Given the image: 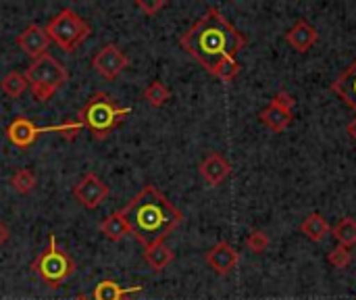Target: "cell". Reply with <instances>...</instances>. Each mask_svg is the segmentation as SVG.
Masks as SVG:
<instances>
[{
	"instance_id": "cell-5",
	"label": "cell",
	"mask_w": 356,
	"mask_h": 300,
	"mask_svg": "<svg viewBox=\"0 0 356 300\" xmlns=\"http://www.w3.org/2000/svg\"><path fill=\"white\" fill-rule=\"evenodd\" d=\"M31 271L48 286V288H60L67 278L75 274V261L58 248L56 236L48 234V246L40 253V257L29 265Z\"/></svg>"
},
{
	"instance_id": "cell-30",
	"label": "cell",
	"mask_w": 356,
	"mask_h": 300,
	"mask_svg": "<svg viewBox=\"0 0 356 300\" xmlns=\"http://www.w3.org/2000/svg\"><path fill=\"white\" fill-rule=\"evenodd\" d=\"M348 136H350V138L356 142V119L348 123Z\"/></svg>"
},
{
	"instance_id": "cell-3",
	"label": "cell",
	"mask_w": 356,
	"mask_h": 300,
	"mask_svg": "<svg viewBox=\"0 0 356 300\" xmlns=\"http://www.w3.org/2000/svg\"><path fill=\"white\" fill-rule=\"evenodd\" d=\"M129 113L131 109L119 106L111 94L96 92L79 109L77 121L81 123V127H88L96 140H106L113 134V129H117V125H121V121Z\"/></svg>"
},
{
	"instance_id": "cell-13",
	"label": "cell",
	"mask_w": 356,
	"mask_h": 300,
	"mask_svg": "<svg viewBox=\"0 0 356 300\" xmlns=\"http://www.w3.org/2000/svg\"><path fill=\"white\" fill-rule=\"evenodd\" d=\"M317 38H319V33H317L315 25H311V23L305 21V19L296 21L294 27L286 33L288 44H290L294 50H298V52H307L311 46H315Z\"/></svg>"
},
{
	"instance_id": "cell-24",
	"label": "cell",
	"mask_w": 356,
	"mask_h": 300,
	"mask_svg": "<svg viewBox=\"0 0 356 300\" xmlns=\"http://www.w3.org/2000/svg\"><path fill=\"white\" fill-rule=\"evenodd\" d=\"M246 248L254 255H261L269 248V236L265 232H259V230H252L248 236H246Z\"/></svg>"
},
{
	"instance_id": "cell-4",
	"label": "cell",
	"mask_w": 356,
	"mask_h": 300,
	"mask_svg": "<svg viewBox=\"0 0 356 300\" xmlns=\"http://www.w3.org/2000/svg\"><path fill=\"white\" fill-rule=\"evenodd\" d=\"M23 75L29 84L33 98L40 102H48L69 79L67 67L52 54H44L31 61V65L25 69Z\"/></svg>"
},
{
	"instance_id": "cell-22",
	"label": "cell",
	"mask_w": 356,
	"mask_h": 300,
	"mask_svg": "<svg viewBox=\"0 0 356 300\" xmlns=\"http://www.w3.org/2000/svg\"><path fill=\"white\" fill-rule=\"evenodd\" d=\"M144 100L150 104V106H154V109H159V106H163L169 98H171V90L163 84V81H159V79H154L146 90H144Z\"/></svg>"
},
{
	"instance_id": "cell-10",
	"label": "cell",
	"mask_w": 356,
	"mask_h": 300,
	"mask_svg": "<svg viewBox=\"0 0 356 300\" xmlns=\"http://www.w3.org/2000/svg\"><path fill=\"white\" fill-rule=\"evenodd\" d=\"M17 46H19L31 61H35V58L48 54L50 38H48V33H46L44 27L31 23V25H27V27L17 35Z\"/></svg>"
},
{
	"instance_id": "cell-25",
	"label": "cell",
	"mask_w": 356,
	"mask_h": 300,
	"mask_svg": "<svg viewBox=\"0 0 356 300\" xmlns=\"http://www.w3.org/2000/svg\"><path fill=\"white\" fill-rule=\"evenodd\" d=\"M327 261H330L336 269H346V267L350 265V261H353L350 248H346V246H340V244H338L336 248H332V251H330Z\"/></svg>"
},
{
	"instance_id": "cell-29",
	"label": "cell",
	"mask_w": 356,
	"mask_h": 300,
	"mask_svg": "<svg viewBox=\"0 0 356 300\" xmlns=\"http://www.w3.org/2000/svg\"><path fill=\"white\" fill-rule=\"evenodd\" d=\"M8 236H10V232H8V228L0 221V246H4L6 244V240H8Z\"/></svg>"
},
{
	"instance_id": "cell-1",
	"label": "cell",
	"mask_w": 356,
	"mask_h": 300,
	"mask_svg": "<svg viewBox=\"0 0 356 300\" xmlns=\"http://www.w3.org/2000/svg\"><path fill=\"white\" fill-rule=\"evenodd\" d=\"M179 44L215 75L221 63L236 58V54L246 46V35L238 31L219 8L211 6L186 33H181Z\"/></svg>"
},
{
	"instance_id": "cell-26",
	"label": "cell",
	"mask_w": 356,
	"mask_h": 300,
	"mask_svg": "<svg viewBox=\"0 0 356 300\" xmlns=\"http://www.w3.org/2000/svg\"><path fill=\"white\" fill-rule=\"evenodd\" d=\"M238 73H240V65H238L236 58H229V61L221 63V67L215 71V75H217L219 79H223V81H232Z\"/></svg>"
},
{
	"instance_id": "cell-20",
	"label": "cell",
	"mask_w": 356,
	"mask_h": 300,
	"mask_svg": "<svg viewBox=\"0 0 356 300\" xmlns=\"http://www.w3.org/2000/svg\"><path fill=\"white\" fill-rule=\"evenodd\" d=\"M330 234L336 238V242H338L340 246L350 248V246H355L356 244V221L355 219H350V217H344V219H340V221L332 228Z\"/></svg>"
},
{
	"instance_id": "cell-2",
	"label": "cell",
	"mask_w": 356,
	"mask_h": 300,
	"mask_svg": "<svg viewBox=\"0 0 356 300\" xmlns=\"http://www.w3.org/2000/svg\"><path fill=\"white\" fill-rule=\"evenodd\" d=\"M121 213L127 219L129 234L144 248L165 242V238L184 223V213L152 184L144 186Z\"/></svg>"
},
{
	"instance_id": "cell-15",
	"label": "cell",
	"mask_w": 356,
	"mask_h": 300,
	"mask_svg": "<svg viewBox=\"0 0 356 300\" xmlns=\"http://www.w3.org/2000/svg\"><path fill=\"white\" fill-rule=\"evenodd\" d=\"M98 232H100L106 240L119 242V240H123V238L129 234V226H127L125 215H123L121 211H115V213H111L104 221H100Z\"/></svg>"
},
{
	"instance_id": "cell-11",
	"label": "cell",
	"mask_w": 356,
	"mask_h": 300,
	"mask_svg": "<svg viewBox=\"0 0 356 300\" xmlns=\"http://www.w3.org/2000/svg\"><path fill=\"white\" fill-rule=\"evenodd\" d=\"M207 263L209 267L219 274V276H227L234 271V267L238 265V251L229 244V242H217L209 253H207Z\"/></svg>"
},
{
	"instance_id": "cell-12",
	"label": "cell",
	"mask_w": 356,
	"mask_h": 300,
	"mask_svg": "<svg viewBox=\"0 0 356 300\" xmlns=\"http://www.w3.org/2000/svg\"><path fill=\"white\" fill-rule=\"evenodd\" d=\"M232 173V165L227 159L219 152H211L202 163H200V175L209 186H219L225 182V177Z\"/></svg>"
},
{
	"instance_id": "cell-18",
	"label": "cell",
	"mask_w": 356,
	"mask_h": 300,
	"mask_svg": "<svg viewBox=\"0 0 356 300\" xmlns=\"http://www.w3.org/2000/svg\"><path fill=\"white\" fill-rule=\"evenodd\" d=\"M259 119H261L271 132L280 134V132H284V129L292 123V113H290V111H284V109H280V106H275V104H269L267 109H263V111L259 113Z\"/></svg>"
},
{
	"instance_id": "cell-17",
	"label": "cell",
	"mask_w": 356,
	"mask_h": 300,
	"mask_svg": "<svg viewBox=\"0 0 356 300\" xmlns=\"http://www.w3.org/2000/svg\"><path fill=\"white\" fill-rule=\"evenodd\" d=\"M142 286H131V288H121L115 280H102L100 284H96L92 300H123L127 294L134 292H142Z\"/></svg>"
},
{
	"instance_id": "cell-8",
	"label": "cell",
	"mask_w": 356,
	"mask_h": 300,
	"mask_svg": "<svg viewBox=\"0 0 356 300\" xmlns=\"http://www.w3.org/2000/svg\"><path fill=\"white\" fill-rule=\"evenodd\" d=\"M129 65L127 54L117 46V44H106L102 46L94 58H92V67L94 71L104 77V79H117L121 75V71Z\"/></svg>"
},
{
	"instance_id": "cell-28",
	"label": "cell",
	"mask_w": 356,
	"mask_h": 300,
	"mask_svg": "<svg viewBox=\"0 0 356 300\" xmlns=\"http://www.w3.org/2000/svg\"><path fill=\"white\" fill-rule=\"evenodd\" d=\"M271 104H275V106H280V109H284V111H290V113H292V109H294V98H292V94H290V92L280 90V92L273 96Z\"/></svg>"
},
{
	"instance_id": "cell-21",
	"label": "cell",
	"mask_w": 356,
	"mask_h": 300,
	"mask_svg": "<svg viewBox=\"0 0 356 300\" xmlns=\"http://www.w3.org/2000/svg\"><path fill=\"white\" fill-rule=\"evenodd\" d=\"M0 88H2V92H4L8 98H19V96L29 88V84H27V79H25L23 73L10 71V73H6L4 79L0 81Z\"/></svg>"
},
{
	"instance_id": "cell-19",
	"label": "cell",
	"mask_w": 356,
	"mask_h": 300,
	"mask_svg": "<svg viewBox=\"0 0 356 300\" xmlns=\"http://www.w3.org/2000/svg\"><path fill=\"white\" fill-rule=\"evenodd\" d=\"M300 232L311 240V242H321L325 240V236L332 232L330 223L319 215V213H311L302 223H300Z\"/></svg>"
},
{
	"instance_id": "cell-7",
	"label": "cell",
	"mask_w": 356,
	"mask_h": 300,
	"mask_svg": "<svg viewBox=\"0 0 356 300\" xmlns=\"http://www.w3.org/2000/svg\"><path fill=\"white\" fill-rule=\"evenodd\" d=\"M48 132H56L67 140H75L77 134L81 132V123L79 121H67L63 125H48V127H38L33 121H29L27 117H17L8 127H6V138L10 144H15L17 148H29L42 134Z\"/></svg>"
},
{
	"instance_id": "cell-9",
	"label": "cell",
	"mask_w": 356,
	"mask_h": 300,
	"mask_svg": "<svg viewBox=\"0 0 356 300\" xmlns=\"http://www.w3.org/2000/svg\"><path fill=\"white\" fill-rule=\"evenodd\" d=\"M73 196H75V200H77L83 209L92 211V209L100 207V205L106 200V196H108V186H106L96 173L90 171V173H86V175L79 180V184H75Z\"/></svg>"
},
{
	"instance_id": "cell-16",
	"label": "cell",
	"mask_w": 356,
	"mask_h": 300,
	"mask_svg": "<svg viewBox=\"0 0 356 300\" xmlns=\"http://www.w3.org/2000/svg\"><path fill=\"white\" fill-rule=\"evenodd\" d=\"M175 259V253L165 244V242H156L148 248H144V261L152 271H163L171 261Z\"/></svg>"
},
{
	"instance_id": "cell-23",
	"label": "cell",
	"mask_w": 356,
	"mask_h": 300,
	"mask_svg": "<svg viewBox=\"0 0 356 300\" xmlns=\"http://www.w3.org/2000/svg\"><path fill=\"white\" fill-rule=\"evenodd\" d=\"M38 184V177L31 169H19L17 173H13L10 177V186L13 190H17L19 194H29Z\"/></svg>"
},
{
	"instance_id": "cell-6",
	"label": "cell",
	"mask_w": 356,
	"mask_h": 300,
	"mask_svg": "<svg viewBox=\"0 0 356 300\" xmlns=\"http://www.w3.org/2000/svg\"><path fill=\"white\" fill-rule=\"evenodd\" d=\"M46 33L50 38V42H54L58 48H63L65 52H73L90 33L92 27L90 23L79 17L73 8H63L58 10L48 23H46Z\"/></svg>"
},
{
	"instance_id": "cell-32",
	"label": "cell",
	"mask_w": 356,
	"mask_h": 300,
	"mask_svg": "<svg viewBox=\"0 0 356 300\" xmlns=\"http://www.w3.org/2000/svg\"><path fill=\"white\" fill-rule=\"evenodd\" d=\"M123 300H131V299H123Z\"/></svg>"
},
{
	"instance_id": "cell-27",
	"label": "cell",
	"mask_w": 356,
	"mask_h": 300,
	"mask_svg": "<svg viewBox=\"0 0 356 300\" xmlns=\"http://www.w3.org/2000/svg\"><path fill=\"white\" fill-rule=\"evenodd\" d=\"M136 6L146 15V17H154L161 8L167 6V0H156V2H146V0H136Z\"/></svg>"
},
{
	"instance_id": "cell-31",
	"label": "cell",
	"mask_w": 356,
	"mask_h": 300,
	"mask_svg": "<svg viewBox=\"0 0 356 300\" xmlns=\"http://www.w3.org/2000/svg\"><path fill=\"white\" fill-rule=\"evenodd\" d=\"M73 300H92V299H88L86 294H77V297H75V299H73Z\"/></svg>"
},
{
	"instance_id": "cell-14",
	"label": "cell",
	"mask_w": 356,
	"mask_h": 300,
	"mask_svg": "<svg viewBox=\"0 0 356 300\" xmlns=\"http://www.w3.org/2000/svg\"><path fill=\"white\" fill-rule=\"evenodd\" d=\"M332 90L356 111V61L332 84Z\"/></svg>"
}]
</instances>
